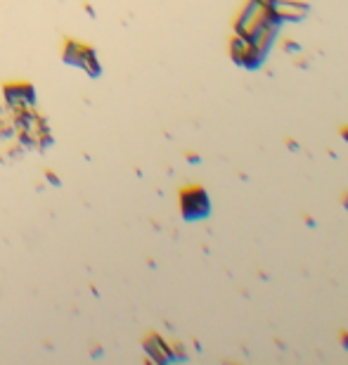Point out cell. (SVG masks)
Masks as SVG:
<instances>
[{"label": "cell", "mask_w": 348, "mask_h": 365, "mask_svg": "<svg viewBox=\"0 0 348 365\" xmlns=\"http://www.w3.org/2000/svg\"><path fill=\"white\" fill-rule=\"evenodd\" d=\"M180 216L187 223L195 221H204L211 216V197H209L206 187L204 185H187L180 190Z\"/></svg>", "instance_id": "cell-3"}, {"label": "cell", "mask_w": 348, "mask_h": 365, "mask_svg": "<svg viewBox=\"0 0 348 365\" xmlns=\"http://www.w3.org/2000/svg\"><path fill=\"white\" fill-rule=\"evenodd\" d=\"M270 10L280 17L282 24H287V21H289V24H296V21L306 19V17L311 15V5L303 3V0H273Z\"/></svg>", "instance_id": "cell-5"}, {"label": "cell", "mask_w": 348, "mask_h": 365, "mask_svg": "<svg viewBox=\"0 0 348 365\" xmlns=\"http://www.w3.org/2000/svg\"><path fill=\"white\" fill-rule=\"evenodd\" d=\"M142 348H145V353L149 356V361H154V363H159V365L173 363V351H171V344L164 339L162 335H157V332H152V335L145 337V341H142Z\"/></svg>", "instance_id": "cell-6"}, {"label": "cell", "mask_w": 348, "mask_h": 365, "mask_svg": "<svg viewBox=\"0 0 348 365\" xmlns=\"http://www.w3.org/2000/svg\"><path fill=\"white\" fill-rule=\"evenodd\" d=\"M3 97L10 109H33L38 102L36 86L29 81H12L3 86Z\"/></svg>", "instance_id": "cell-4"}, {"label": "cell", "mask_w": 348, "mask_h": 365, "mask_svg": "<svg viewBox=\"0 0 348 365\" xmlns=\"http://www.w3.org/2000/svg\"><path fill=\"white\" fill-rule=\"evenodd\" d=\"M14 126L19 133V142L31 149H46L52 145V135L41 114L33 109H14Z\"/></svg>", "instance_id": "cell-1"}, {"label": "cell", "mask_w": 348, "mask_h": 365, "mask_svg": "<svg viewBox=\"0 0 348 365\" xmlns=\"http://www.w3.org/2000/svg\"><path fill=\"white\" fill-rule=\"evenodd\" d=\"M341 204H344V209L348 212V192H344V195H341Z\"/></svg>", "instance_id": "cell-11"}, {"label": "cell", "mask_w": 348, "mask_h": 365, "mask_svg": "<svg viewBox=\"0 0 348 365\" xmlns=\"http://www.w3.org/2000/svg\"><path fill=\"white\" fill-rule=\"evenodd\" d=\"M339 339H341V346H344L346 351H348V332H346V330H344V332H341V335H339Z\"/></svg>", "instance_id": "cell-9"}, {"label": "cell", "mask_w": 348, "mask_h": 365, "mask_svg": "<svg viewBox=\"0 0 348 365\" xmlns=\"http://www.w3.org/2000/svg\"><path fill=\"white\" fill-rule=\"evenodd\" d=\"M62 62L81 69L88 79H99V76H102V64H99V59H97L95 48L86 46V43L66 38L64 48H62Z\"/></svg>", "instance_id": "cell-2"}, {"label": "cell", "mask_w": 348, "mask_h": 365, "mask_svg": "<svg viewBox=\"0 0 348 365\" xmlns=\"http://www.w3.org/2000/svg\"><path fill=\"white\" fill-rule=\"evenodd\" d=\"M284 50L291 53V50H298V46H294V41H284Z\"/></svg>", "instance_id": "cell-10"}, {"label": "cell", "mask_w": 348, "mask_h": 365, "mask_svg": "<svg viewBox=\"0 0 348 365\" xmlns=\"http://www.w3.org/2000/svg\"><path fill=\"white\" fill-rule=\"evenodd\" d=\"M263 8H265V5H261L258 0H246L244 8H242L240 15H237L235 26H232V29H235V33H242V36H244L249 26H251L253 21L258 19V15L263 12Z\"/></svg>", "instance_id": "cell-7"}, {"label": "cell", "mask_w": 348, "mask_h": 365, "mask_svg": "<svg viewBox=\"0 0 348 365\" xmlns=\"http://www.w3.org/2000/svg\"><path fill=\"white\" fill-rule=\"evenodd\" d=\"M249 46H251V43L246 41V36H242V33H232V38H230V59L237 66H240L242 57H244V53L249 50Z\"/></svg>", "instance_id": "cell-8"}, {"label": "cell", "mask_w": 348, "mask_h": 365, "mask_svg": "<svg viewBox=\"0 0 348 365\" xmlns=\"http://www.w3.org/2000/svg\"><path fill=\"white\" fill-rule=\"evenodd\" d=\"M258 3H261V5H265V8H268V5H273V0H258Z\"/></svg>", "instance_id": "cell-13"}, {"label": "cell", "mask_w": 348, "mask_h": 365, "mask_svg": "<svg viewBox=\"0 0 348 365\" xmlns=\"http://www.w3.org/2000/svg\"><path fill=\"white\" fill-rule=\"evenodd\" d=\"M341 138H344V142H348V126H344V129H341Z\"/></svg>", "instance_id": "cell-12"}]
</instances>
